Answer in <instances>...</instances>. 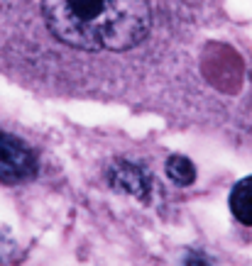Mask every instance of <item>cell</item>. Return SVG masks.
I'll return each mask as SVG.
<instances>
[{
  "label": "cell",
  "mask_w": 252,
  "mask_h": 266,
  "mask_svg": "<svg viewBox=\"0 0 252 266\" xmlns=\"http://www.w3.org/2000/svg\"><path fill=\"white\" fill-rule=\"evenodd\" d=\"M42 10L59 42L88 54L127 52L152 27L147 0H42Z\"/></svg>",
  "instance_id": "1"
},
{
  "label": "cell",
  "mask_w": 252,
  "mask_h": 266,
  "mask_svg": "<svg viewBox=\"0 0 252 266\" xmlns=\"http://www.w3.org/2000/svg\"><path fill=\"white\" fill-rule=\"evenodd\" d=\"M37 166H40L37 154L25 139L0 132V183L13 186L30 181L35 178Z\"/></svg>",
  "instance_id": "2"
},
{
  "label": "cell",
  "mask_w": 252,
  "mask_h": 266,
  "mask_svg": "<svg viewBox=\"0 0 252 266\" xmlns=\"http://www.w3.org/2000/svg\"><path fill=\"white\" fill-rule=\"evenodd\" d=\"M230 212L237 222L252 227V176L240 178L230 190Z\"/></svg>",
  "instance_id": "3"
},
{
  "label": "cell",
  "mask_w": 252,
  "mask_h": 266,
  "mask_svg": "<svg viewBox=\"0 0 252 266\" xmlns=\"http://www.w3.org/2000/svg\"><path fill=\"white\" fill-rule=\"evenodd\" d=\"M110 181H113L115 188L135 193V195H145V190H147V178L135 166H118L110 173Z\"/></svg>",
  "instance_id": "4"
},
{
  "label": "cell",
  "mask_w": 252,
  "mask_h": 266,
  "mask_svg": "<svg viewBox=\"0 0 252 266\" xmlns=\"http://www.w3.org/2000/svg\"><path fill=\"white\" fill-rule=\"evenodd\" d=\"M164 171H167V176H169L176 186H191V183L196 181V166L191 164V159L179 156V154H174V156L167 159Z\"/></svg>",
  "instance_id": "5"
}]
</instances>
